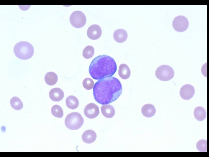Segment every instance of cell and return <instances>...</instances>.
Listing matches in <instances>:
<instances>
[{"mask_svg":"<svg viewBox=\"0 0 209 157\" xmlns=\"http://www.w3.org/2000/svg\"><path fill=\"white\" fill-rule=\"evenodd\" d=\"M194 115L197 120L201 121L203 120L206 117V112L205 109L202 107L197 106L194 109Z\"/></svg>","mask_w":209,"mask_h":157,"instance_id":"e0dca14e","label":"cell"},{"mask_svg":"<svg viewBox=\"0 0 209 157\" xmlns=\"http://www.w3.org/2000/svg\"><path fill=\"white\" fill-rule=\"evenodd\" d=\"M84 119L79 113L73 112L68 114L65 119V124L68 129L75 130L80 128L84 123Z\"/></svg>","mask_w":209,"mask_h":157,"instance_id":"277c9868","label":"cell"},{"mask_svg":"<svg viewBox=\"0 0 209 157\" xmlns=\"http://www.w3.org/2000/svg\"><path fill=\"white\" fill-rule=\"evenodd\" d=\"M118 73L122 79H127L130 76L131 71L129 67L126 64H122L119 67Z\"/></svg>","mask_w":209,"mask_h":157,"instance_id":"2e32d148","label":"cell"},{"mask_svg":"<svg viewBox=\"0 0 209 157\" xmlns=\"http://www.w3.org/2000/svg\"><path fill=\"white\" fill-rule=\"evenodd\" d=\"M44 80L47 84L50 85H53L57 82L58 76L55 73L51 72H49L45 74Z\"/></svg>","mask_w":209,"mask_h":157,"instance_id":"d6986e66","label":"cell"},{"mask_svg":"<svg viewBox=\"0 0 209 157\" xmlns=\"http://www.w3.org/2000/svg\"><path fill=\"white\" fill-rule=\"evenodd\" d=\"M51 111L52 114L55 117L61 118L63 116V112L62 107L57 105H55L52 107Z\"/></svg>","mask_w":209,"mask_h":157,"instance_id":"44dd1931","label":"cell"},{"mask_svg":"<svg viewBox=\"0 0 209 157\" xmlns=\"http://www.w3.org/2000/svg\"><path fill=\"white\" fill-rule=\"evenodd\" d=\"M84 113L87 117L91 119L96 118L99 115V107L96 104L91 103L86 106L84 109Z\"/></svg>","mask_w":209,"mask_h":157,"instance_id":"ba28073f","label":"cell"},{"mask_svg":"<svg viewBox=\"0 0 209 157\" xmlns=\"http://www.w3.org/2000/svg\"><path fill=\"white\" fill-rule=\"evenodd\" d=\"M207 141L206 140L201 139L197 142L196 147L199 151L203 152L207 151Z\"/></svg>","mask_w":209,"mask_h":157,"instance_id":"603a6c76","label":"cell"},{"mask_svg":"<svg viewBox=\"0 0 209 157\" xmlns=\"http://www.w3.org/2000/svg\"><path fill=\"white\" fill-rule=\"evenodd\" d=\"M49 97L53 101L58 102L61 100L64 97V92L62 90L56 88L51 89L49 92Z\"/></svg>","mask_w":209,"mask_h":157,"instance_id":"8fae6325","label":"cell"},{"mask_svg":"<svg viewBox=\"0 0 209 157\" xmlns=\"http://www.w3.org/2000/svg\"><path fill=\"white\" fill-rule=\"evenodd\" d=\"M102 34V29L100 26L93 24L88 28L87 34L88 38L92 40H96L99 38Z\"/></svg>","mask_w":209,"mask_h":157,"instance_id":"30bf717a","label":"cell"},{"mask_svg":"<svg viewBox=\"0 0 209 157\" xmlns=\"http://www.w3.org/2000/svg\"><path fill=\"white\" fill-rule=\"evenodd\" d=\"M66 104L67 107L71 109H76L79 104V100L75 96L71 95L66 99Z\"/></svg>","mask_w":209,"mask_h":157,"instance_id":"ac0fdd59","label":"cell"},{"mask_svg":"<svg viewBox=\"0 0 209 157\" xmlns=\"http://www.w3.org/2000/svg\"><path fill=\"white\" fill-rule=\"evenodd\" d=\"M195 93L194 87L191 85L186 84L183 85L180 90V95L184 100H189L192 98Z\"/></svg>","mask_w":209,"mask_h":157,"instance_id":"9c48e42d","label":"cell"},{"mask_svg":"<svg viewBox=\"0 0 209 157\" xmlns=\"http://www.w3.org/2000/svg\"><path fill=\"white\" fill-rule=\"evenodd\" d=\"M189 24L188 19L183 15H179L175 17L172 21L174 29L178 32H183L188 28Z\"/></svg>","mask_w":209,"mask_h":157,"instance_id":"52a82bcc","label":"cell"},{"mask_svg":"<svg viewBox=\"0 0 209 157\" xmlns=\"http://www.w3.org/2000/svg\"><path fill=\"white\" fill-rule=\"evenodd\" d=\"M141 112L144 116L151 117L154 115L156 109L154 106L151 104H147L143 105L141 109Z\"/></svg>","mask_w":209,"mask_h":157,"instance_id":"5bb4252c","label":"cell"},{"mask_svg":"<svg viewBox=\"0 0 209 157\" xmlns=\"http://www.w3.org/2000/svg\"><path fill=\"white\" fill-rule=\"evenodd\" d=\"M101 110L102 114L107 118H111L113 117L115 113V110L113 107L110 104L102 106Z\"/></svg>","mask_w":209,"mask_h":157,"instance_id":"9a60e30c","label":"cell"},{"mask_svg":"<svg viewBox=\"0 0 209 157\" xmlns=\"http://www.w3.org/2000/svg\"><path fill=\"white\" fill-rule=\"evenodd\" d=\"M13 51L15 56L22 60L30 58L34 52L33 46L30 43L24 41L17 42L15 45Z\"/></svg>","mask_w":209,"mask_h":157,"instance_id":"3957f363","label":"cell"},{"mask_svg":"<svg viewBox=\"0 0 209 157\" xmlns=\"http://www.w3.org/2000/svg\"><path fill=\"white\" fill-rule=\"evenodd\" d=\"M11 106L16 110H20L23 107V104L20 99L17 97H14L10 101Z\"/></svg>","mask_w":209,"mask_h":157,"instance_id":"ffe728a7","label":"cell"},{"mask_svg":"<svg viewBox=\"0 0 209 157\" xmlns=\"http://www.w3.org/2000/svg\"><path fill=\"white\" fill-rule=\"evenodd\" d=\"M117 69L116 63L112 58L107 55H100L92 61L89 72L93 78L98 80L113 76Z\"/></svg>","mask_w":209,"mask_h":157,"instance_id":"7a4b0ae2","label":"cell"},{"mask_svg":"<svg viewBox=\"0 0 209 157\" xmlns=\"http://www.w3.org/2000/svg\"><path fill=\"white\" fill-rule=\"evenodd\" d=\"M127 36V31L123 29H117L114 31L113 34L114 39L118 43H122L125 41Z\"/></svg>","mask_w":209,"mask_h":157,"instance_id":"4fadbf2b","label":"cell"},{"mask_svg":"<svg viewBox=\"0 0 209 157\" xmlns=\"http://www.w3.org/2000/svg\"><path fill=\"white\" fill-rule=\"evenodd\" d=\"M69 20L71 25L77 28L83 26L86 21L85 15L82 12L80 11L73 12L70 15Z\"/></svg>","mask_w":209,"mask_h":157,"instance_id":"8992f818","label":"cell"},{"mask_svg":"<svg viewBox=\"0 0 209 157\" xmlns=\"http://www.w3.org/2000/svg\"><path fill=\"white\" fill-rule=\"evenodd\" d=\"M122 91V86L119 80L115 77L110 76L100 79L95 83L93 94L96 101L104 105L116 101Z\"/></svg>","mask_w":209,"mask_h":157,"instance_id":"6da1fadb","label":"cell"},{"mask_svg":"<svg viewBox=\"0 0 209 157\" xmlns=\"http://www.w3.org/2000/svg\"><path fill=\"white\" fill-rule=\"evenodd\" d=\"M94 82L89 78H86L83 81L82 85L84 88L88 90L92 89L94 85Z\"/></svg>","mask_w":209,"mask_h":157,"instance_id":"cb8c5ba5","label":"cell"},{"mask_svg":"<svg viewBox=\"0 0 209 157\" xmlns=\"http://www.w3.org/2000/svg\"><path fill=\"white\" fill-rule=\"evenodd\" d=\"M174 75L173 68L170 66L163 65L159 66L156 69L155 75L159 80L167 81L172 79Z\"/></svg>","mask_w":209,"mask_h":157,"instance_id":"5b68a950","label":"cell"},{"mask_svg":"<svg viewBox=\"0 0 209 157\" xmlns=\"http://www.w3.org/2000/svg\"><path fill=\"white\" fill-rule=\"evenodd\" d=\"M82 137V140L84 142L87 144H90L96 140L97 135L93 130H88L83 133Z\"/></svg>","mask_w":209,"mask_h":157,"instance_id":"7c38bea8","label":"cell"},{"mask_svg":"<svg viewBox=\"0 0 209 157\" xmlns=\"http://www.w3.org/2000/svg\"><path fill=\"white\" fill-rule=\"evenodd\" d=\"M94 54V49L91 46H88L85 47L82 52L83 57L87 59L91 58L93 56Z\"/></svg>","mask_w":209,"mask_h":157,"instance_id":"7402d4cb","label":"cell"}]
</instances>
